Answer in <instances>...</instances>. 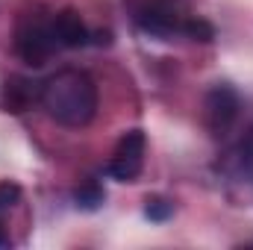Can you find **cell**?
<instances>
[{
  "label": "cell",
  "instance_id": "8992f818",
  "mask_svg": "<svg viewBox=\"0 0 253 250\" xmlns=\"http://www.w3.org/2000/svg\"><path fill=\"white\" fill-rule=\"evenodd\" d=\"M53 30H56V39L62 47H83L88 44V27L83 21V15L77 9H62L53 15Z\"/></svg>",
  "mask_w": 253,
  "mask_h": 250
},
{
  "label": "cell",
  "instance_id": "9c48e42d",
  "mask_svg": "<svg viewBox=\"0 0 253 250\" xmlns=\"http://www.w3.org/2000/svg\"><path fill=\"white\" fill-rule=\"evenodd\" d=\"M183 33L194 39V42H212L215 39V30H212V24H206V21H200V18H191L183 24Z\"/></svg>",
  "mask_w": 253,
  "mask_h": 250
},
{
  "label": "cell",
  "instance_id": "277c9868",
  "mask_svg": "<svg viewBox=\"0 0 253 250\" xmlns=\"http://www.w3.org/2000/svg\"><path fill=\"white\" fill-rule=\"evenodd\" d=\"M239 109H242V100H239V91L233 85H227V83L212 85L203 97V121L209 126V132L227 135L230 126L239 118Z\"/></svg>",
  "mask_w": 253,
  "mask_h": 250
},
{
  "label": "cell",
  "instance_id": "7c38bea8",
  "mask_svg": "<svg viewBox=\"0 0 253 250\" xmlns=\"http://www.w3.org/2000/svg\"><path fill=\"white\" fill-rule=\"evenodd\" d=\"M6 245H9V236H3V233H0V248H6Z\"/></svg>",
  "mask_w": 253,
  "mask_h": 250
},
{
  "label": "cell",
  "instance_id": "6da1fadb",
  "mask_svg": "<svg viewBox=\"0 0 253 250\" xmlns=\"http://www.w3.org/2000/svg\"><path fill=\"white\" fill-rule=\"evenodd\" d=\"M42 106L56 124L80 129L91 124V118L97 115V85L85 71H56L50 80H44Z\"/></svg>",
  "mask_w": 253,
  "mask_h": 250
},
{
  "label": "cell",
  "instance_id": "7a4b0ae2",
  "mask_svg": "<svg viewBox=\"0 0 253 250\" xmlns=\"http://www.w3.org/2000/svg\"><path fill=\"white\" fill-rule=\"evenodd\" d=\"M59 39L53 30V18H24L15 30V53L27 65H44L53 59V53L59 50Z\"/></svg>",
  "mask_w": 253,
  "mask_h": 250
},
{
  "label": "cell",
  "instance_id": "5b68a950",
  "mask_svg": "<svg viewBox=\"0 0 253 250\" xmlns=\"http://www.w3.org/2000/svg\"><path fill=\"white\" fill-rule=\"evenodd\" d=\"M42 88H44V83H39V80L21 77V74L9 77L3 83V109L12 115L30 112L36 103H42Z\"/></svg>",
  "mask_w": 253,
  "mask_h": 250
},
{
  "label": "cell",
  "instance_id": "52a82bcc",
  "mask_svg": "<svg viewBox=\"0 0 253 250\" xmlns=\"http://www.w3.org/2000/svg\"><path fill=\"white\" fill-rule=\"evenodd\" d=\"M183 24L186 21H180L174 12H168V9H144L141 15H138V27L144 30V33H153V36H159V39H168V36H174V33H183Z\"/></svg>",
  "mask_w": 253,
  "mask_h": 250
},
{
  "label": "cell",
  "instance_id": "3957f363",
  "mask_svg": "<svg viewBox=\"0 0 253 250\" xmlns=\"http://www.w3.org/2000/svg\"><path fill=\"white\" fill-rule=\"evenodd\" d=\"M144 153H147V138L141 129H126L124 135L118 138L112 156H109V165H106V174L118 183H132L141 168H144Z\"/></svg>",
  "mask_w": 253,
  "mask_h": 250
},
{
  "label": "cell",
  "instance_id": "30bf717a",
  "mask_svg": "<svg viewBox=\"0 0 253 250\" xmlns=\"http://www.w3.org/2000/svg\"><path fill=\"white\" fill-rule=\"evenodd\" d=\"M171 212H174V203H171V200H162V197H153V200H147V206H144V215H147L150 221H168Z\"/></svg>",
  "mask_w": 253,
  "mask_h": 250
},
{
  "label": "cell",
  "instance_id": "ba28073f",
  "mask_svg": "<svg viewBox=\"0 0 253 250\" xmlns=\"http://www.w3.org/2000/svg\"><path fill=\"white\" fill-rule=\"evenodd\" d=\"M74 200H77V206L80 209H100L103 206V200H106V191L100 188V183H94V180H88V183H83V186L74 191Z\"/></svg>",
  "mask_w": 253,
  "mask_h": 250
},
{
  "label": "cell",
  "instance_id": "8fae6325",
  "mask_svg": "<svg viewBox=\"0 0 253 250\" xmlns=\"http://www.w3.org/2000/svg\"><path fill=\"white\" fill-rule=\"evenodd\" d=\"M18 200H21V188L15 183H0V215L9 212Z\"/></svg>",
  "mask_w": 253,
  "mask_h": 250
}]
</instances>
